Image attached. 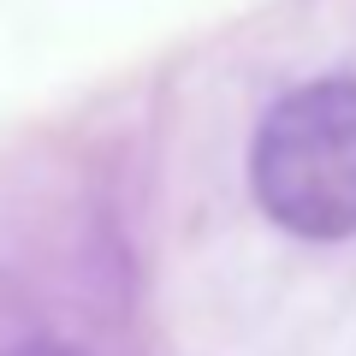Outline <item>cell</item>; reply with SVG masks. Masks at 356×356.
<instances>
[{
	"label": "cell",
	"mask_w": 356,
	"mask_h": 356,
	"mask_svg": "<svg viewBox=\"0 0 356 356\" xmlns=\"http://www.w3.org/2000/svg\"><path fill=\"white\" fill-rule=\"evenodd\" d=\"M13 356H77V350H65V344H24V350H13Z\"/></svg>",
	"instance_id": "7a4b0ae2"
},
{
	"label": "cell",
	"mask_w": 356,
	"mask_h": 356,
	"mask_svg": "<svg viewBox=\"0 0 356 356\" xmlns=\"http://www.w3.org/2000/svg\"><path fill=\"white\" fill-rule=\"evenodd\" d=\"M250 184L267 220L297 238L356 232V77H315L267 107L250 143Z\"/></svg>",
	"instance_id": "6da1fadb"
}]
</instances>
